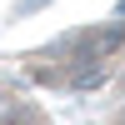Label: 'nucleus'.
<instances>
[{
	"instance_id": "obj_1",
	"label": "nucleus",
	"mask_w": 125,
	"mask_h": 125,
	"mask_svg": "<svg viewBox=\"0 0 125 125\" xmlns=\"http://www.w3.org/2000/svg\"><path fill=\"white\" fill-rule=\"evenodd\" d=\"M0 125H45V110L25 90H15L10 80H0Z\"/></svg>"
},
{
	"instance_id": "obj_2",
	"label": "nucleus",
	"mask_w": 125,
	"mask_h": 125,
	"mask_svg": "<svg viewBox=\"0 0 125 125\" xmlns=\"http://www.w3.org/2000/svg\"><path fill=\"white\" fill-rule=\"evenodd\" d=\"M110 125H125V105H120V110H115V115H110Z\"/></svg>"
}]
</instances>
